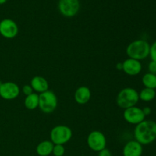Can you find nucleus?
Wrapping results in <instances>:
<instances>
[{
	"instance_id": "nucleus-17",
	"label": "nucleus",
	"mask_w": 156,
	"mask_h": 156,
	"mask_svg": "<svg viewBox=\"0 0 156 156\" xmlns=\"http://www.w3.org/2000/svg\"><path fill=\"white\" fill-rule=\"evenodd\" d=\"M142 83L145 88L156 89V75L147 73L143 75L142 78Z\"/></svg>"
},
{
	"instance_id": "nucleus-6",
	"label": "nucleus",
	"mask_w": 156,
	"mask_h": 156,
	"mask_svg": "<svg viewBox=\"0 0 156 156\" xmlns=\"http://www.w3.org/2000/svg\"><path fill=\"white\" fill-rule=\"evenodd\" d=\"M87 145L93 152H98L107 146V138L105 134L99 130L91 131L87 137Z\"/></svg>"
},
{
	"instance_id": "nucleus-8",
	"label": "nucleus",
	"mask_w": 156,
	"mask_h": 156,
	"mask_svg": "<svg viewBox=\"0 0 156 156\" xmlns=\"http://www.w3.org/2000/svg\"><path fill=\"white\" fill-rule=\"evenodd\" d=\"M18 26L14 20L5 18L0 21V34L5 39H14L18 34Z\"/></svg>"
},
{
	"instance_id": "nucleus-10",
	"label": "nucleus",
	"mask_w": 156,
	"mask_h": 156,
	"mask_svg": "<svg viewBox=\"0 0 156 156\" xmlns=\"http://www.w3.org/2000/svg\"><path fill=\"white\" fill-rule=\"evenodd\" d=\"M21 89L18 85L13 82H2L0 86V97L6 101L16 99L19 96Z\"/></svg>"
},
{
	"instance_id": "nucleus-5",
	"label": "nucleus",
	"mask_w": 156,
	"mask_h": 156,
	"mask_svg": "<svg viewBox=\"0 0 156 156\" xmlns=\"http://www.w3.org/2000/svg\"><path fill=\"white\" fill-rule=\"evenodd\" d=\"M58 98L53 91H48L39 94V107L42 112L51 114L57 108Z\"/></svg>"
},
{
	"instance_id": "nucleus-9",
	"label": "nucleus",
	"mask_w": 156,
	"mask_h": 156,
	"mask_svg": "<svg viewBox=\"0 0 156 156\" xmlns=\"http://www.w3.org/2000/svg\"><path fill=\"white\" fill-rule=\"evenodd\" d=\"M123 117L126 123L135 126L146 120V116L143 114V109L137 106L125 109L123 111Z\"/></svg>"
},
{
	"instance_id": "nucleus-12",
	"label": "nucleus",
	"mask_w": 156,
	"mask_h": 156,
	"mask_svg": "<svg viewBox=\"0 0 156 156\" xmlns=\"http://www.w3.org/2000/svg\"><path fill=\"white\" fill-rule=\"evenodd\" d=\"M143 146L136 140L128 141L123 148V156H142Z\"/></svg>"
},
{
	"instance_id": "nucleus-16",
	"label": "nucleus",
	"mask_w": 156,
	"mask_h": 156,
	"mask_svg": "<svg viewBox=\"0 0 156 156\" xmlns=\"http://www.w3.org/2000/svg\"><path fill=\"white\" fill-rule=\"evenodd\" d=\"M24 107L27 110L34 111L39 107V94L37 93H32L27 95L24 101Z\"/></svg>"
},
{
	"instance_id": "nucleus-13",
	"label": "nucleus",
	"mask_w": 156,
	"mask_h": 156,
	"mask_svg": "<svg viewBox=\"0 0 156 156\" xmlns=\"http://www.w3.org/2000/svg\"><path fill=\"white\" fill-rule=\"evenodd\" d=\"M91 97V90L87 86H80L76 90L74 99L78 105H84L88 103Z\"/></svg>"
},
{
	"instance_id": "nucleus-1",
	"label": "nucleus",
	"mask_w": 156,
	"mask_h": 156,
	"mask_svg": "<svg viewBox=\"0 0 156 156\" xmlns=\"http://www.w3.org/2000/svg\"><path fill=\"white\" fill-rule=\"evenodd\" d=\"M135 140L143 146L153 143L156 140V122L145 120L136 126L133 131Z\"/></svg>"
},
{
	"instance_id": "nucleus-18",
	"label": "nucleus",
	"mask_w": 156,
	"mask_h": 156,
	"mask_svg": "<svg viewBox=\"0 0 156 156\" xmlns=\"http://www.w3.org/2000/svg\"><path fill=\"white\" fill-rule=\"evenodd\" d=\"M139 97H140V100L143 101H152V100L155 98L156 91L155 89H152V88H144L139 93Z\"/></svg>"
},
{
	"instance_id": "nucleus-27",
	"label": "nucleus",
	"mask_w": 156,
	"mask_h": 156,
	"mask_svg": "<svg viewBox=\"0 0 156 156\" xmlns=\"http://www.w3.org/2000/svg\"><path fill=\"white\" fill-rule=\"evenodd\" d=\"M2 82H1V81H0V86H1V85H2Z\"/></svg>"
},
{
	"instance_id": "nucleus-2",
	"label": "nucleus",
	"mask_w": 156,
	"mask_h": 156,
	"mask_svg": "<svg viewBox=\"0 0 156 156\" xmlns=\"http://www.w3.org/2000/svg\"><path fill=\"white\" fill-rule=\"evenodd\" d=\"M150 44L147 41L138 39L132 41L126 49L128 58L141 61L149 56Z\"/></svg>"
},
{
	"instance_id": "nucleus-15",
	"label": "nucleus",
	"mask_w": 156,
	"mask_h": 156,
	"mask_svg": "<svg viewBox=\"0 0 156 156\" xmlns=\"http://www.w3.org/2000/svg\"><path fill=\"white\" fill-rule=\"evenodd\" d=\"M54 144L50 140H44L38 143L36 152L39 156H49L52 154Z\"/></svg>"
},
{
	"instance_id": "nucleus-21",
	"label": "nucleus",
	"mask_w": 156,
	"mask_h": 156,
	"mask_svg": "<svg viewBox=\"0 0 156 156\" xmlns=\"http://www.w3.org/2000/svg\"><path fill=\"white\" fill-rule=\"evenodd\" d=\"M21 91H22L23 94H24L25 96L29 95V94L34 93V90L33 88H32V87L30 86V85H24V86L22 87Z\"/></svg>"
},
{
	"instance_id": "nucleus-22",
	"label": "nucleus",
	"mask_w": 156,
	"mask_h": 156,
	"mask_svg": "<svg viewBox=\"0 0 156 156\" xmlns=\"http://www.w3.org/2000/svg\"><path fill=\"white\" fill-rule=\"evenodd\" d=\"M148 69H149V73L156 75V62L151 60L148 66Z\"/></svg>"
},
{
	"instance_id": "nucleus-23",
	"label": "nucleus",
	"mask_w": 156,
	"mask_h": 156,
	"mask_svg": "<svg viewBox=\"0 0 156 156\" xmlns=\"http://www.w3.org/2000/svg\"><path fill=\"white\" fill-rule=\"evenodd\" d=\"M98 156H113V155L111 151H110L108 149H107V148H105V149H104L103 150L98 152Z\"/></svg>"
},
{
	"instance_id": "nucleus-25",
	"label": "nucleus",
	"mask_w": 156,
	"mask_h": 156,
	"mask_svg": "<svg viewBox=\"0 0 156 156\" xmlns=\"http://www.w3.org/2000/svg\"><path fill=\"white\" fill-rule=\"evenodd\" d=\"M117 69L118 70H122L123 69V65H122V62H118L117 64Z\"/></svg>"
},
{
	"instance_id": "nucleus-11",
	"label": "nucleus",
	"mask_w": 156,
	"mask_h": 156,
	"mask_svg": "<svg viewBox=\"0 0 156 156\" xmlns=\"http://www.w3.org/2000/svg\"><path fill=\"white\" fill-rule=\"evenodd\" d=\"M123 69L122 70L125 74L129 76H136L140 74L143 69V65L141 61L136 60V59L127 58L125 59L123 62Z\"/></svg>"
},
{
	"instance_id": "nucleus-3",
	"label": "nucleus",
	"mask_w": 156,
	"mask_h": 156,
	"mask_svg": "<svg viewBox=\"0 0 156 156\" xmlns=\"http://www.w3.org/2000/svg\"><path fill=\"white\" fill-rule=\"evenodd\" d=\"M140 101L139 92L133 88L126 87L120 90L116 98V103L121 109L136 106Z\"/></svg>"
},
{
	"instance_id": "nucleus-19",
	"label": "nucleus",
	"mask_w": 156,
	"mask_h": 156,
	"mask_svg": "<svg viewBox=\"0 0 156 156\" xmlns=\"http://www.w3.org/2000/svg\"><path fill=\"white\" fill-rule=\"evenodd\" d=\"M66 148L64 145H54L52 154L54 156H64Z\"/></svg>"
},
{
	"instance_id": "nucleus-26",
	"label": "nucleus",
	"mask_w": 156,
	"mask_h": 156,
	"mask_svg": "<svg viewBox=\"0 0 156 156\" xmlns=\"http://www.w3.org/2000/svg\"><path fill=\"white\" fill-rule=\"evenodd\" d=\"M8 0H0V5L5 4V3H6V2Z\"/></svg>"
},
{
	"instance_id": "nucleus-4",
	"label": "nucleus",
	"mask_w": 156,
	"mask_h": 156,
	"mask_svg": "<svg viewBox=\"0 0 156 156\" xmlns=\"http://www.w3.org/2000/svg\"><path fill=\"white\" fill-rule=\"evenodd\" d=\"M73 130L66 125H57L51 129L50 140L54 145H65L72 140Z\"/></svg>"
},
{
	"instance_id": "nucleus-14",
	"label": "nucleus",
	"mask_w": 156,
	"mask_h": 156,
	"mask_svg": "<svg viewBox=\"0 0 156 156\" xmlns=\"http://www.w3.org/2000/svg\"><path fill=\"white\" fill-rule=\"evenodd\" d=\"M30 86L34 90V92L41 94L49 90V83L45 78L37 76L31 79L30 83Z\"/></svg>"
},
{
	"instance_id": "nucleus-20",
	"label": "nucleus",
	"mask_w": 156,
	"mask_h": 156,
	"mask_svg": "<svg viewBox=\"0 0 156 156\" xmlns=\"http://www.w3.org/2000/svg\"><path fill=\"white\" fill-rule=\"evenodd\" d=\"M149 56L151 60L156 62V41L152 45H150V50H149Z\"/></svg>"
},
{
	"instance_id": "nucleus-24",
	"label": "nucleus",
	"mask_w": 156,
	"mask_h": 156,
	"mask_svg": "<svg viewBox=\"0 0 156 156\" xmlns=\"http://www.w3.org/2000/svg\"><path fill=\"white\" fill-rule=\"evenodd\" d=\"M142 109H143V112L146 117L149 116L151 114V113H152V109H151V108H149V107H144V108H142Z\"/></svg>"
},
{
	"instance_id": "nucleus-7",
	"label": "nucleus",
	"mask_w": 156,
	"mask_h": 156,
	"mask_svg": "<svg viewBox=\"0 0 156 156\" xmlns=\"http://www.w3.org/2000/svg\"><path fill=\"white\" fill-rule=\"evenodd\" d=\"M58 9L62 16L66 18L75 17L80 10L79 0H59Z\"/></svg>"
}]
</instances>
